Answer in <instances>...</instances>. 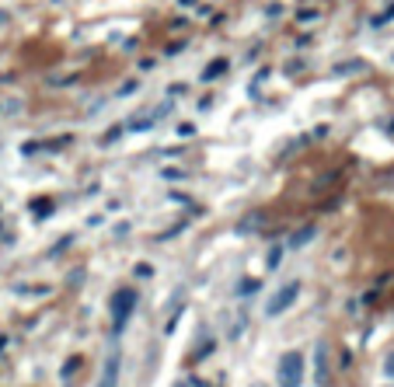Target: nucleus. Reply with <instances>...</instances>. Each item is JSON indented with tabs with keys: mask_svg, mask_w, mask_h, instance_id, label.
Instances as JSON below:
<instances>
[{
	"mask_svg": "<svg viewBox=\"0 0 394 387\" xmlns=\"http://www.w3.org/2000/svg\"><path fill=\"white\" fill-rule=\"evenodd\" d=\"M276 381H279V387H300V384H304V353L290 349V353L279 356Z\"/></svg>",
	"mask_w": 394,
	"mask_h": 387,
	"instance_id": "obj_1",
	"label": "nucleus"
},
{
	"mask_svg": "<svg viewBox=\"0 0 394 387\" xmlns=\"http://www.w3.org/2000/svg\"><path fill=\"white\" fill-rule=\"evenodd\" d=\"M296 296H300V283H296V279L283 283L279 290L269 296V304H265V314H269V318H279V314H286V311H290V307L296 304Z\"/></svg>",
	"mask_w": 394,
	"mask_h": 387,
	"instance_id": "obj_2",
	"label": "nucleus"
},
{
	"mask_svg": "<svg viewBox=\"0 0 394 387\" xmlns=\"http://www.w3.org/2000/svg\"><path fill=\"white\" fill-rule=\"evenodd\" d=\"M133 311H136V290H119L112 296V328L123 331L133 318Z\"/></svg>",
	"mask_w": 394,
	"mask_h": 387,
	"instance_id": "obj_3",
	"label": "nucleus"
},
{
	"mask_svg": "<svg viewBox=\"0 0 394 387\" xmlns=\"http://www.w3.org/2000/svg\"><path fill=\"white\" fill-rule=\"evenodd\" d=\"M314 381L321 387L331 384V363H328V346L325 342H318V349H314Z\"/></svg>",
	"mask_w": 394,
	"mask_h": 387,
	"instance_id": "obj_4",
	"label": "nucleus"
},
{
	"mask_svg": "<svg viewBox=\"0 0 394 387\" xmlns=\"http://www.w3.org/2000/svg\"><path fill=\"white\" fill-rule=\"evenodd\" d=\"M119 366H123V359H119V349H115V353H108V359H105V370H101L95 387H119Z\"/></svg>",
	"mask_w": 394,
	"mask_h": 387,
	"instance_id": "obj_5",
	"label": "nucleus"
},
{
	"mask_svg": "<svg viewBox=\"0 0 394 387\" xmlns=\"http://www.w3.org/2000/svg\"><path fill=\"white\" fill-rule=\"evenodd\" d=\"M224 70H227V60H213V63H209V70L202 73V81H213V77H220Z\"/></svg>",
	"mask_w": 394,
	"mask_h": 387,
	"instance_id": "obj_6",
	"label": "nucleus"
},
{
	"mask_svg": "<svg viewBox=\"0 0 394 387\" xmlns=\"http://www.w3.org/2000/svg\"><path fill=\"white\" fill-rule=\"evenodd\" d=\"M307 237H314V230H311V227H304V230H300V234H296V237H294V244H304V241H307Z\"/></svg>",
	"mask_w": 394,
	"mask_h": 387,
	"instance_id": "obj_7",
	"label": "nucleus"
},
{
	"mask_svg": "<svg viewBox=\"0 0 394 387\" xmlns=\"http://www.w3.org/2000/svg\"><path fill=\"white\" fill-rule=\"evenodd\" d=\"M384 373L394 377V353H388V359H384Z\"/></svg>",
	"mask_w": 394,
	"mask_h": 387,
	"instance_id": "obj_8",
	"label": "nucleus"
},
{
	"mask_svg": "<svg viewBox=\"0 0 394 387\" xmlns=\"http://www.w3.org/2000/svg\"><path fill=\"white\" fill-rule=\"evenodd\" d=\"M0 25H7V14H4V11H0Z\"/></svg>",
	"mask_w": 394,
	"mask_h": 387,
	"instance_id": "obj_9",
	"label": "nucleus"
},
{
	"mask_svg": "<svg viewBox=\"0 0 394 387\" xmlns=\"http://www.w3.org/2000/svg\"><path fill=\"white\" fill-rule=\"evenodd\" d=\"M252 387H265V384H252Z\"/></svg>",
	"mask_w": 394,
	"mask_h": 387,
	"instance_id": "obj_10",
	"label": "nucleus"
},
{
	"mask_svg": "<svg viewBox=\"0 0 394 387\" xmlns=\"http://www.w3.org/2000/svg\"><path fill=\"white\" fill-rule=\"evenodd\" d=\"M178 387H185V384H178Z\"/></svg>",
	"mask_w": 394,
	"mask_h": 387,
	"instance_id": "obj_11",
	"label": "nucleus"
}]
</instances>
